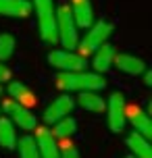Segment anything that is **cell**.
Listing matches in <instances>:
<instances>
[{"label": "cell", "instance_id": "obj_1", "mask_svg": "<svg viewBox=\"0 0 152 158\" xmlns=\"http://www.w3.org/2000/svg\"><path fill=\"white\" fill-rule=\"evenodd\" d=\"M56 85L67 92H86V89H104L106 81L100 73H86L81 71H63L61 75H56Z\"/></svg>", "mask_w": 152, "mask_h": 158}, {"label": "cell", "instance_id": "obj_2", "mask_svg": "<svg viewBox=\"0 0 152 158\" xmlns=\"http://www.w3.org/2000/svg\"><path fill=\"white\" fill-rule=\"evenodd\" d=\"M38 25H40V38L46 44H56L58 33H56V6L52 0H33Z\"/></svg>", "mask_w": 152, "mask_h": 158}, {"label": "cell", "instance_id": "obj_3", "mask_svg": "<svg viewBox=\"0 0 152 158\" xmlns=\"http://www.w3.org/2000/svg\"><path fill=\"white\" fill-rule=\"evenodd\" d=\"M56 33H58V42L63 44V48H73L79 42V31H77V23L71 15L69 4H58L56 6Z\"/></svg>", "mask_w": 152, "mask_h": 158}, {"label": "cell", "instance_id": "obj_4", "mask_svg": "<svg viewBox=\"0 0 152 158\" xmlns=\"http://www.w3.org/2000/svg\"><path fill=\"white\" fill-rule=\"evenodd\" d=\"M112 29H115V27H112L111 21H106V19H100V21H96V23L90 25V27H88V33H86V38L79 40L75 48L79 50V54H81V56L92 54V52H94L98 46H102L104 42L111 38Z\"/></svg>", "mask_w": 152, "mask_h": 158}, {"label": "cell", "instance_id": "obj_5", "mask_svg": "<svg viewBox=\"0 0 152 158\" xmlns=\"http://www.w3.org/2000/svg\"><path fill=\"white\" fill-rule=\"evenodd\" d=\"M2 108H4V112L8 114V118H11L15 125H19L21 129H25V131L36 129L38 118H36V114L32 112V108H29V106H23V104H19L17 100H13V98H11V100H4Z\"/></svg>", "mask_w": 152, "mask_h": 158}, {"label": "cell", "instance_id": "obj_6", "mask_svg": "<svg viewBox=\"0 0 152 158\" xmlns=\"http://www.w3.org/2000/svg\"><path fill=\"white\" fill-rule=\"evenodd\" d=\"M125 108H127V104H125V96L121 94V92H115V94L108 98V102H106V108L104 110L108 112L106 118H108V129H111L112 133H121L123 131V127H125Z\"/></svg>", "mask_w": 152, "mask_h": 158}, {"label": "cell", "instance_id": "obj_7", "mask_svg": "<svg viewBox=\"0 0 152 158\" xmlns=\"http://www.w3.org/2000/svg\"><path fill=\"white\" fill-rule=\"evenodd\" d=\"M48 63L63 71H81L86 69V56L73 50H52L48 54Z\"/></svg>", "mask_w": 152, "mask_h": 158}, {"label": "cell", "instance_id": "obj_8", "mask_svg": "<svg viewBox=\"0 0 152 158\" xmlns=\"http://www.w3.org/2000/svg\"><path fill=\"white\" fill-rule=\"evenodd\" d=\"M36 146H38L40 158H58V142L48 127L36 125Z\"/></svg>", "mask_w": 152, "mask_h": 158}, {"label": "cell", "instance_id": "obj_9", "mask_svg": "<svg viewBox=\"0 0 152 158\" xmlns=\"http://www.w3.org/2000/svg\"><path fill=\"white\" fill-rule=\"evenodd\" d=\"M73 108H75V100H73L69 94H65V96H61V98H56L52 104L46 106V110H44V121H46L48 125H52V123L58 121V118L71 114Z\"/></svg>", "mask_w": 152, "mask_h": 158}, {"label": "cell", "instance_id": "obj_10", "mask_svg": "<svg viewBox=\"0 0 152 158\" xmlns=\"http://www.w3.org/2000/svg\"><path fill=\"white\" fill-rule=\"evenodd\" d=\"M125 118L131 121V125H133V129H136L137 133H142L144 137H148V139L152 137L150 104L146 106L144 110H142V108H137V106H133V108H125Z\"/></svg>", "mask_w": 152, "mask_h": 158}, {"label": "cell", "instance_id": "obj_11", "mask_svg": "<svg viewBox=\"0 0 152 158\" xmlns=\"http://www.w3.org/2000/svg\"><path fill=\"white\" fill-rule=\"evenodd\" d=\"M71 15L81 29H88L94 23V8L90 0H71Z\"/></svg>", "mask_w": 152, "mask_h": 158}, {"label": "cell", "instance_id": "obj_12", "mask_svg": "<svg viewBox=\"0 0 152 158\" xmlns=\"http://www.w3.org/2000/svg\"><path fill=\"white\" fill-rule=\"evenodd\" d=\"M0 15L25 19L32 15V2L29 0H0Z\"/></svg>", "mask_w": 152, "mask_h": 158}, {"label": "cell", "instance_id": "obj_13", "mask_svg": "<svg viewBox=\"0 0 152 158\" xmlns=\"http://www.w3.org/2000/svg\"><path fill=\"white\" fill-rule=\"evenodd\" d=\"M112 64L119 69V71L127 73V75H140L146 69V63L142 58H137L133 54H115Z\"/></svg>", "mask_w": 152, "mask_h": 158}, {"label": "cell", "instance_id": "obj_14", "mask_svg": "<svg viewBox=\"0 0 152 158\" xmlns=\"http://www.w3.org/2000/svg\"><path fill=\"white\" fill-rule=\"evenodd\" d=\"M115 46H111V44H106L104 42L102 46H98L96 50H94V69H96L98 73H104L108 71L112 67V58H115Z\"/></svg>", "mask_w": 152, "mask_h": 158}, {"label": "cell", "instance_id": "obj_15", "mask_svg": "<svg viewBox=\"0 0 152 158\" xmlns=\"http://www.w3.org/2000/svg\"><path fill=\"white\" fill-rule=\"evenodd\" d=\"M8 94H11L13 100H17V102L23 104V106H29V108L36 106V102H38L36 94H33L27 85L19 83V81H11V83H8Z\"/></svg>", "mask_w": 152, "mask_h": 158}, {"label": "cell", "instance_id": "obj_16", "mask_svg": "<svg viewBox=\"0 0 152 158\" xmlns=\"http://www.w3.org/2000/svg\"><path fill=\"white\" fill-rule=\"evenodd\" d=\"M127 148L131 150V154L136 158H152V148H150V142L148 137H144L142 133H133L127 137Z\"/></svg>", "mask_w": 152, "mask_h": 158}, {"label": "cell", "instance_id": "obj_17", "mask_svg": "<svg viewBox=\"0 0 152 158\" xmlns=\"http://www.w3.org/2000/svg\"><path fill=\"white\" fill-rule=\"evenodd\" d=\"M77 104H79L83 110H90V112H104V108H106V102H104L94 89L79 92V96H77Z\"/></svg>", "mask_w": 152, "mask_h": 158}, {"label": "cell", "instance_id": "obj_18", "mask_svg": "<svg viewBox=\"0 0 152 158\" xmlns=\"http://www.w3.org/2000/svg\"><path fill=\"white\" fill-rule=\"evenodd\" d=\"M52 135H54L56 139H69L75 131H77V121L73 117H63V118H58L56 123H52Z\"/></svg>", "mask_w": 152, "mask_h": 158}, {"label": "cell", "instance_id": "obj_19", "mask_svg": "<svg viewBox=\"0 0 152 158\" xmlns=\"http://www.w3.org/2000/svg\"><path fill=\"white\" fill-rule=\"evenodd\" d=\"M0 146L6 150H15L17 148V133L13 121L6 117H0Z\"/></svg>", "mask_w": 152, "mask_h": 158}, {"label": "cell", "instance_id": "obj_20", "mask_svg": "<svg viewBox=\"0 0 152 158\" xmlns=\"http://www.w3.org/2000/svg\"><path fill=\"white\" fill-rule=\"evenodd\" d=\"M19 156L21 158H40L36 139H33L32 135H23V137L19 139Z\"/></svg>", "mask_w": 152, "mask_h": 158}, {"label": "cell", "instance_id": "obj_21", "mask_svg": "<svg viewBox=\"0 0 152 158\" xmlns=\"http://www.w3.org/2000/svg\"><path fill=\"white\" fill-rule=\"evenodd\" d=\"M13 52H15V38L8 35V33H2L0 35V60L2 63L8 60L13 56Z\"/></svg>", "mask_w": 152, "mask_h": 158}, {"label": "cell", "instance_id": "obj_22", "mask_svg": "<svg viewBox=\"0 0 152 158\" xmlns=\"http://www.w3.org/2000/svg\"><path fill=\"white\" fill-rule=\"evenodd\" d=\"M58 158H81V156H79V150L73 143H65L63 150L58 148Z\"/></svg>", "mask_w": 152, "mask_h": 158}, {"label": "cell", "instance_id": "obj_23", "mask_svg": "<svg viewBox=\"0 0 152 158\" xmlns=\"http://www.w3.org/2000/svg\"><path fill=\"white\" fill-rule=\"evenodd\" d=\"M4 81H11V71H8L6 64L0 60V83H4Z\"/></svg>", "mask_w": 152, "mask_h": 158}, {"label": "cell", "instance_id": "obj_24", "mask_svg": "<svg viewBox=\"0 0 152 158\" xmlns=\"http://www.w3.org/2000/svg\"><path fill=\"white\" fill-rule=\"evenodd\" d=\"M142 73H144V83L146 85H152V73L148 71V69H144Z\"/></svg>", "mask_w": 152, "mask_h": 158}, {"label": "cell", "instance_id": "obj_25", "mask_svg": "<svg viewBox=\"0 0 152 158\" xmlns=\"http://www.w3.org/2000/svg\"><path fill=\"white\" fill-rule=\"evenodd\" d=\"M127 158H136V156H133V154H129V156H127Z\"/></svg>", "mask_w": 152, "mask_h": 158}, {"label": "cell", "instance_id": "obj_26", "mask_svg": "<svg viewBox=\"0 0 152 158\" xmlns=\"http://www.w3.org/2000/svg\"><path fill=\"white\" fill-rule=\"evenodd\" d=\"M0 94H2V85H0Z\"/></svg>", "mask_w": 152, "mask_h": 158}]
</instances>
